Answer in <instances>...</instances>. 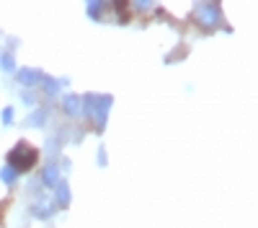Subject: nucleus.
I'll list each match as a JSON object with an SVG mask.
<instances>
[{
  "mask_svg": "<svg viewBox=\"0 0 258 228\" xmlns=\"http://www.w3.org/2000/svg\"><path fill=\"white\" fill-rule=\"evenodd\" d=\"M34 215H36V218H49V215H52V205H49V202L34 205Z\"/></svg>",
  "mask_w": 258,
  "mask_h": 228,
  "instance_id": "obj_8",
  "label": "nucleus"
},
{
  "mask_svg": "<svg viewBox=\"0 0 258 228\" xmlns=\"http://www.w3.org/2000/svg\"><path fill=\"white\" fill-rule=\"evenodd\" d=\"M16 80L21 86H36V83H41V73L34 70V68H24V70L16 73Z\"/></svg>",
  "mask_w": 258,
  "mask_h": 228,
  "instance_id": "obj_4",
  "label": "nucleus"
},
{
  "mask_svg": "<svg viewBox=\"0 0 258 228\" xmlns=\"http://www.w3.org/2000/svg\"><path fill=\"white\" fill-rule=\"evenodd\" d=\"M54 200H57V205L59 207H68L70 205V187L68 184H62V181H57V187H54Z\"/></svg>",
  "mask_w": 258,
  "mask_h": 228,
  "instance_id": "obj_6",
  "label": "nucleus"
},
{
  "mask_svg": "<svg viewBox=\"0 0 258 228\" xmlns=\"http://www.w3.org/2000/svg\"><path fill=\"white\" fill-rule=\"evenodd\" d=\"M197 16H199V21H202L204 26H214L220 21V8L212 6V3H204V6H199Z\"/></svg>",
  "mask_w": 258,
  "mask_h": 228,
  "instance_id": "obj_3",
  "label": "nucleus"
},
{
  "mask_svg": "<svg viewBox=\"0 0 258 228\" xmlns=\"http://www.w3.org/2000/svg\"><path fill=\"white\" fill-rule=\"evenodd\" d=\"M41 83H44V91L47 94H57L59 91V83L54 78H41Z\"/></svg>",
  "mask_w": 258,
  "mask_h": 228,
  "instance_id": "obj_9",
  "label": "nucleus"
},
{
  "mask_svg": "<svg viewBox=\"0 0 258 228\" xmlns=\"http://www.w3.org/2000/svg\"><path fill=\"white\" fill-rule=\"evenodd\" d=\"M36 158H39L36 148H31L29 143H16V148L8 153V166H11V169H13L16 174H21V171L34 169Z\"/></svg>",
  "mask_w": 258,
  "mask_h": 228,
  "instance_id": "obj_1",
  "label": "nucleus"
},
{
  "mask_svg": "<svg viewBox=\"0 0 258 228\" xmlns=\"http://www.w3.org/2000/svg\"><path fill=\"white\" fill-rule=\"evenodd\" d=\"M57 179H59L57 163H49L47 169H44V184H47V187H57Z\"/></svg>",
  "mask_w": 258,
  "mask_h": 228,
  "instance_id": "obj_7",
  "label": "nucleus"
},
{
  "mask_svg": "<svg viewBox=\"0 0 258 228\" xmlns=\"http://www.w3.org/2000/svg\"><path fill=\"white\" fill-rule=\"evenodd\" d=\"M85 109L93 114L98 130H103L106 114H109V109H111V96H85Z\"/></svg>",
  "mask_w": 258,
  "mask_h": 228,
  "instance_id": "obj_2",
  "label": "nucleus"
},
{
  "mask_svg": "<svg viewBox=\"0 0 258 228\" xmlns=\"http://www.w3.org/2000/svg\"><path fill=\"white\" fill-rule=\"evenodd\" d=\"M16 176H18V174H16V171L11 169V166H6V169L0 171V179H3L6 184H13V181H16Z\"/></svg>",
  "mask_w": 258,
  "mask_h": 228,
  "instance_id": "obj_10",
  "label": "nucleus"
},
{
  "mask_svg": "<svg viewBox=\"0 0 258 228\" xmlns=\"http://www.w3.org/2000/svg\"><path fill=\"white\" fill-rule=\"evenodd\" d=\"M44 117H47V114L39 109L36 114H31V117H29V124H31V127H39V124H44Z\"/></svg>",
  "mask_w": 258,
  "mask_h": 228,
  "instance_id": "obj_11",
  "label": "nucleus"
},
{
  "mask_svg": "<svg viewBox=\"0 0 258 228\" xmlns=\"http://www.w3.org/2000/svg\"><path fill=\"white\" fill-rule=\"evenodd\" d=\"M98 166H106V148H103V145L98 148Z\"/></svg>",
  "mask_w": 258,
  "mask_h": 228,
  "instance_id": "obj_13",
  "label": "nucleus"
},
{
  "mask_svg": "<svg viewBox=\"0 0 258 228\" xmlns=\"http://www.w3.org/2000/svg\"><path fill=\"white\" fill-rule=\"evenodd\" d=\"M11 119H13V109H3V122L11 124Z\"/></svg>",
  "mask_w": 258,
  "mask_h": 228,
  "instance_id": "obj_15",
  "label": "nucleus"
},
{
  "mask_svg": "<svg viewBox=\"0 0 258 228\" xmlns=\"http://www.w3.org/2000/svg\"><path fill=\"white\" fill-rule=\"evenodd\" d=\"M101 8H103L101 3H91V6H88V13H91V16H96V13H101Z\"/></svg>",
  "mask_w": 258,
  "mask_h": 228,
  "instance_id": "obj_14",
  "label": "nucleus"
},
{
  "mask_svg": "<svg viewBox=\"0 0 258 228\" xmlns=\"http://www.w3.org/2000/svg\"><path fill=\"white\" fill-rule=\"evenodd\" d=\"M0 65H3V70H13V55H6L0 60Z\"/></svg>",
  "mask_w": 258,
  "mask_h": 228,
  "instance_id": "obj_12",
  "label": "nucleus"
},
{
  "mask_svg": "<svg viewBox=\"0 0 258 228\" xmlns=\"http://www.w3.org/2000/svg\"><path fill=\"white\" fill-rule=\"evenodd\" d=\"M64 112H68L70 117H80L83 114V99L68 96V99H64Z\"/></svg>",
  "mask_w": 258,
  "mask_h": 228,
  "instance_id": "obj_5",
  "label": "nucleus"
}]
</instances>
